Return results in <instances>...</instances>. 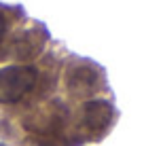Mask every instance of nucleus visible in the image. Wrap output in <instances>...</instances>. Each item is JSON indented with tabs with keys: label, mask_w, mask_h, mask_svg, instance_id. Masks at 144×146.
<instances>
[{
	"label": "nucleus",
	"mask_w": 144,
	"mask_h": 146,
	"mask_svg": "<svg viewBox=\"0 0 144 146\" xmlns=\"http://www.w3.org/2000/svg\"><path fill=\"white\" fill-rule=\"evenodd\" d=\"M38 72L32 66H9L0 70V104H17L36 89Z\"/></svg>",
	"instance_id": "obj_1"
},
{
	"label": "nucleus",
	"mask_w": 144,
	"mask_h": 146,
	"mask_svg": "<svg viewBox=\"0 0 144 146\" xmlns=\"http://www.w3.org/2000/svg\"><path fill=\"white\" fill-rule=\"evenodd\" d=\"M7 30H9V19H7V13L0 9V44H2L4 36H7Z\"/></svg>",
	"instance_id": "obj_2"
}]
</instances>
